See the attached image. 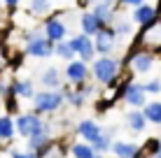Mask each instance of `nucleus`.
I'll return each mask as SVG.
<instances>
[{"label": "nucleus", "mask_w": 161, "mask_h": 158, "mask_svg": "<svg viewBox=\"0 0 161 158\" xmlns=\"http://www.w3.org/2000/svg\"><path fill=\"white\" fill-rule=\"evenodd\" d=\"M114 140H117V130H114V126H103L101 135L91 142V146H93L96 154H105V151H110V146H112Z\"/></svg>", "instance_id": "obj_17"}, {"label": "nucleus", "mask_w": 161, "mask_h": 158, "mask_svg": "<svg viewBox=\"0 0 161 158\" xmlns=\"http://www.w3.org/2000/svg\"><path fill=\"white\" fill-rule=\"evenodd\" d=\"M93 158H105V156H103V154H96V156H93Z\"/></svg>", "instance_id": "obj_39"}, {"label": "nucleus", "mask_w": 161, "mask_h": 158, "mask_svg": "<svg viewBox=\"0 0 161 158\" xmlns=\"http://www.w3.org/2000/svg\"><path fill=\"white\" fill-rule=\"evenodd\" d=\"M9 93L16 95L19 100H33V95H35V84H33V79H21V77H14L9 79Z\"/></svg>", "instance_id": "obj_15"}, {"label": "nucleus", "mask_w": 161, "mask_h": 158, "mask_svg": "<svg viewBox=\"0 0 161 158\" xmlns=\"http://www.w3.org/2000/svg\"><path fill=\"white\" fill-rule=\"evenodd\" d=\"M145 0H117V5L114 7L121 12V7H129V9H133V7H138V5H142Z\"/></svg>", "instance_id": "obj_33"}, {"label": "nucleus", "mask_w": 161, "mask_h": 158, "mask_svg": "<svg viewBox=\"0 0 161 158\" xmlns=\"http://www.w3.org/2000/svg\"><path fill=\"white\" fill-rule=\"evenodd\" d=\"M112 30L114 35L119 37V40H133V35H136V23L131 21V16H124V14H117V19H114L112 23Z\"/></svg>", "instance_id": "obj_16"}, {"label": "nucleus", "mask_w": 161, "mask_h": 158, "mask_svg": "<svg viewBox=\"0 0 161 158\" xmlns=\"http://www.w3.org/2000/svg\"><path fill=\"white\" fill-rule=\"evenodd\" d=\"M42 121H44V119L40 116V114H35V112H21V114H16V116H14L16 135H19L21 140H28L31 135L42 126Z\"/></svg>", "instance_id": "obj_8"}, {"label": "nucleus", "mask_w": 161, "mask_h": 158, "mask_svg": "<svg viewBox=\"0 0 161 158\" xmlns=\"http://www.w3.org/2000/svg\"><path fill=\"white\" fill-rule=\"evenodd\" d=\"M142 114H145L149 126H161V100H147V105L142 107Z\"/></svg>", "instance_id": "obj_24"}, {"label": "nucleus", "mask_w": 161, "mask_h": 158, "mask_svg": "<svg viewBox=\"0 0 161 158\" xmlns=\"http://www.w3.org/2000/svg\"><path fill=\"white\" fill-rule=\"evenodd\" d=\"M152 158H161V149H159V151H157V154H154Z\"/></svg>", "instance_id": "obj_38"}, {"label": "nucleus", "mask_w": 161, "mask_h": 158, "mask_svg": "<svg viewBox=\"0 0 161 158\" xmlns=\"http://www.w3.org/2000/svg\"><path fill=\"white\" fill-rule=\"evenodd\" d=\"M7 93H9V79L5 74H0V100H5Z\"/></svg>", "instance_id": "obj_34"}, {"label": "nucleus", "mask_w": 161, "mask_h": 158, "mask_svg": "<svg viewBox=\"0 0 161 158\" xmlns=\"http://www.w3.org/2000/svg\"><path fill=\"white\" fill-rule=\"evenodd\" d=\"M68 40H70V44H73V49H75V56L80 58V61L91 63L93 58H96V49H93V37L77 33V35H70Z\"/></svg>", "instance_id": "obj_10"}, {"label": "nucleus", "mask_w": 161, "mask_h": 158, "mask_svg": "<svg viewBox=\"0 0 161 158\" xmlns=\"http://www.w3.org/2000/svg\"><path fill=\"white\" fill-rule=\"evenodd\" d=\"M77 23H80V33H82V35H89V37H93L96 33H101V28H105L103 21L98 19L91 9L80 12V16H77Z\"/></svg>", "instance_id": "obj_14"}, {"label": "nucleus", "mask_w": 161, "mask_h": 158, "mask_svg": "<svg viewBox=\"0 0 161 158\" xmlns=\"http://www.w3.org/2000/svg\"><path fill=\"white\" fill-rule=\"evenodd\" d=\"M142 89H145V93H147V95L159 98V95H161V77H152V79L142 81Z\"/></svg>", "instance_id": "obj_28"}, {"label": "nucleus", "mask_w": 161, "mask_h": 158, "mask_svg": "<svg viewBox=\"0 0 161 158\" xmlns=\"http://www.w3.org/2000/svg\"><path fill=\"white\" fill-rule=\"evenodd\" d=\"M40 84H42V89L58 91L61 86H63V74H61V70H58V68H54V65L44 68L42 72H40Z\"/></svg>", "instance_id": "obj_19"}, {"label": "nucleus", "mask_w": 161, "mask_h": 158, "mask_svg": "<svg viewBox=\"0 0 161 158\" xmlns=\"http://www.w3.org/2000/svg\"><path fill=\"white\" fill-rule=\"evenodd\" d=\"M3 107H5V114H9V116H16V114H21L19 110V98L7 93V98L3 100Z\"/></svg>", "instance_id": "obj_29"}, {"label": "nucleus", "mask_w": 161, "mask_h": 158, "mask_svg": "<svg viewBox=\"0 0 161 158\" xmlns=\"http://www.w3.org/2000/svg\"><path fill=\"white\" fill-rule=\"evenodd\" d=\"M61 93H63V102L68 107H73V110H82V107L86 105V98L80 93V91H75L73 86H61Z\"/></svg>", "instance_id": "obj_22"}, {"label": "nucleus", "mask_w": 161, "mask_h": 158, "mask_svg": "<svg viewBox=\"0 0 161 158\" xmlns=\"http://www.w3.org/2000/svg\"><path fill=\"white\" fill-rule=\"evenodd\" d=\"M9 65V51H7V47L0 42V74H3V70Z\"/></svg>", "instance_id": "obj_32"}, {"label": "nucleus", "mask_w": 161, "mask_h": 158, "mask_svg": "<svg viewBox=\"0 0 161 158\" xmlns=\"http://www.w3.org/2000/svg\"><path fill=\"white\" fill-rule=\"evenodd\" d=\"M138 149H140V144L129 142V140H114L112 146H110V151H112L114 158H136Z\"/></svg>", "instance_id": "obj_20"}, {"label": "nucleus", "mask_w": 161, "mask_h": 158, "mask_svg": "<svg viewBox=\"0 0 161 158\" xmlns=\"http://www.w3.org/2000/svg\"><path fill=\"white\" fill-rule=\"evenodd\" d=\"M89 70H91V81H96L105 91H114L121 77L126 74V70L121 68V61L114 56H96L89 63Z\"/></svg>", "instance_id": "obj_1"}, {"label": "nucleus", "mask_w": 161, "mask_h": 158, "mask_svg": "<svg viewBox=\"0 0 161 158\" xmlns=\"http://www.w3.org/2000/svg\"><path fill=\"white\" fill-rule=\"evenodd\" d=\"M131 21L138 26V28H142V26H147V23H152L154 19H159V14H157V7H154L152 3H142V5H138V7H133L131 9Z\"/></svg>", "instance_id": "obj_13"}, {"label": "nucleus", "mask_w": 161, "mask_h": 158, "mask_svg": "<svg viewBox=\"0 0 161 158\" xmlns=\"http://www.w3.org/2000/svg\"><path fill=\"white\" fill-rule=\"evenodd\" d=\"M119 47V37L114 35L112 26H105L101 28V33L93 35V49H96V56H112Z\"/></svg>", "instance_id": "obj_6"}, {"label": "nucleus", "mask_w": 161, "mask_h": 158, "mask_svg": "<svg viewBox=\"0 0 161 158\" xmlns=\"http://www.w3.org/2000/svg\"><path fill=\"white\" fill-rule=\"evenodd\" d=\"M124 123H126V128L131 130V133H145V130L149 128V123H147V119H145V114H142V110H129L124 114Z\"/></svg>", "instance_id": "obj_18"}, {"label": "nucleus", "mask_w": 161, "mask_h": 158, "mask_svg": "<svg viewBox=\"0 0 161 158\" xmlns=\"http://www.w3.org/2000/svg\"><path fill=\"white\" fill-rule=\"evenodd\" d=\"M68 154H70V158H93V156H96V151H93V146L89 142L75 140V142L68 144Z\"/></svg>", "instance_id": "obj_23"}, {"label": "nucleus", "mask_w": 161, "mask_h": 158, "mask_svg": "<svg viewBox=\"0 0 161 158\" xmlns=\"http://www.w3.org/2000/svg\"><path fill=\"white\" fill-rule=\"evenodd\" d=\"M24 56H31V58H49V56H54V42H49L40 33L37 37H33L31 42L24 44Z\"/></svg>", "instance_id": "obj_11"}, {"label": "nucleus", "mask_w": 161, "mask_h": 158, "mask_svg": "<svg viewBox=\"0 0 161 158\" xmlns=\"http://www.w3.org/2000/svg\"><path fill=\"white\" fill-rule=\"evenodd\" d=\"M63 14H49L42 19V35L47 37L49 42H63L70 37V28H68V21L61 19Z\"/></svg>", "instance_id": "obj_5"}, {"label": "nucleus", "mask_w": 161, "mask_h": 158, "mask_svg": "<svg viewBox=\"0 0 161 158\" xmlns=\"http://www.w3.org/2000/svg\"><path fill=\"white\" fill-rule=\"evenodd\" d=\"M54 56H58L61 61H73V58H77L75 56V49H73V44H70V40H63V42H56L54 44Z\"/></svg>", "instance_id": "obj_26"}, {"label": "nucleus", "mask_w": 161, "mask_h": 158, "mask_svg": "<svg viewBox=\"0 0 161 158\" xmlns=\"http://www.w3.org/2000/svg\"><path fill=\"white\" fill-rule=\"evenodd\" d=\"M91 3V7H96V5H108V7H114L117 5V0H89Z\"/></svg>", "instance_id": "obj_35"}, {"label": "nucleus", "mask_w": 161, "mask_h": 158, "mask_svg": "<svg viewBox=\"0 0 161 158\" xmlns=\"http://www.w3.org/2000/svg\"><path fill=\"white\" fill-rule=\"evenodd\" d=\"M157 65V54L152 51H145V49H138L133 47L126 51V56L121 58V68L129 70L133 77H142V74H149Z\"/></svg>", "instance_id": "obj_2"}, {"label": "nucleus", "mask_w": 161, "mask_h": 158, "mask_svg": "<svg viewBox=\"0 0 161 158\" xmlns=\"http://www.w3.org/2000/svg\"><path fill=\"white\" fill-rule=\"evenodd\" d=\"M3 5H5L7 9H9V12H14V9L19 7V5H21V0H3Z\"/></svg>", "instance_id": "obj_36"}, {"label": "nucleus", "mask_w": 161, "mask_h": 158, "mask_svg": "<svg viewBox=\"0 0 161 158\" xmlns=\"http://www.w3.org/2000/svg\"><path fill=\"white\" fill-rule=\"evenodd\" d=\"M31 112L40 114V116H54V114L61 112V107L65 105L63 102V93L58 91H52V89H42V91H35V95H33L31 100Z\"/></svg>", "instance_id": "obj_3"}, {"label": "nucleus", "mask_w": 161, "mask_h": 158, "mask_svg": "<svg viewBox=\"0 0 161 158\" xmlns=\"http://www.w3.org/2000/svg\"><path fill=\"white\" fill-rule=\"evenodd\" d=\"M63 79L68 86H77V84H84V81L91 79V70H89V63L80 61V58H73V61L65 63L63 68Z\"/></svg>", "instance_id": "obj_7"}, {"label": "nucleus", "mask_w": 161, "mask_h": 158, "mask_svg": "<svg viewBox=\"0 0 161 158\" xmlns=\"http://www.w3.org/2000/svg\"><path fill=\"white\" fill-rule=\"evenodd\" d=\"M0 151H3V144H0Z\"/></svg>", "instance_id": "obj_40"}, {"label": "nucleus", "mask_w": 161, "mask_h": 158, "mask_svg": "<svg viewBox=\"0 0 161 158\" xmlns=\"http://www.w3.org/2000/svg\"><path fill=\"white\" fill-rule=\"evenodd\" d=\"M14 137H16L14 116H9V114H0V144H9Z\"/></svg>", "instance_id": "obj_21"}, {"label": "nucleus", "mask_w": 161, "mask_h": 158, "mask_svg": "<svg viewBox=\"0 0 161 158\" xmlns=\"http://www.w3.org/2000/svg\"><path fill=\"white\" fill-rule=\"evenodd\" d=\"M140 146L145 149V154H147L149 158H152V156L161 149V137H149V140H145V142H142Z\"/></svg>", "instance_id": "obj_30"}, {"label": "nucleus", "mask_w": 161, "mask_h": 158, "mask_svg": "<svg viewBox=\"0 0 161 158\" xmlns=\"http://www.w3.org/2000/svg\"><path fill=\"white\" fill-rule=\"evenodd\" d=\"M9 158H40L35 151H28V149H12L9 151Z\"/></svg>", "instance_id": "obj_31"}, {"label": "nucleus", "mask_w": 161, "mask_h": 158, "mask_svg": "<svg viewBox=\"0 0 161 158\" xmlns=\"http://www.w3.org/2000/svg\"><path fill=\"white\" fill-rule=\"evenodd\" d=\"M147 100H149V95L145 93V89H142V81L131 79L129 84H126V91H124L121 102H124V105H129L131 110H142V107L147 105Z\"/></svg>", "instance_id": "obj_9"}, {"label": "nucleus", "mask_w": 161, "mask_h": 158, "mask_svg": "<svg viewBox=\"0 0 161 158\" xmlns=\"http://www.w3.org/2000/svg\"><path fill=\"white\" fill-rule=\"evenodd\" d=\"M91 12L103 21V26H112L114 19H117V14H119V9L117 7H108V5H96V7H91Z\"/></svg>", "instance_id": "obj_25"}, {"label": "nucleus", "mask_w": 161, "mask_h": 158, "mask_svg": "<svg viewBox=\"0 0 161 158\" xmlns=\"http://www.w3.org/2000/svg\"><path fill=\"white\" fill-rule=\"evenodd\" d=\"M133 47L152 54H161V16L154 19L152 23L138 28V35H133Z\"/></svg>", "instance_id": "obj_4"}, {"label": "nucleus", "mask_w": 161, "mask_h": 158, "mask_svg": "<svg viewBox=\"0 0 161 158\" xmlns=\"http://www.w3.org/2000/svg\"><path fill=\"white\" fill-rule=\"evenodd\" d=\"M75 5H77V9H80V12L91 9V3H89V0H75Z\"/></svg>", "instance_id": "obj_37"}, {"label": "nucleus", "mask_w": 161, "mask_h": 158, "mask_svg": "<svg viewBox=\"0 0 161 158\" xmlns=\"http://www.w3.org/2000/svg\"><path fill=\"white\" fill-rule=\"evenodd\" d=\"M101 130H103V126L96 121V119H82V121H77V126H75V137L91 144L93 140L101 135Z\"/></svg>", "instance_id": "obj_12"}, {"label": "nucleus", "mask_w": 161, "mask_h": 158, "mask_svg": "<svg viewBox=\"0 0 161 158\" xmlns=\"http://www.w3.org/2000/svg\"><path fill=\"white\" fill-rule=\"evenodd\" d=\"M28 9H31V14L42 16V19H44V16L52 14V0H31Z\"/></svg>", "instance_id": "obj_27"}]
</instances>
